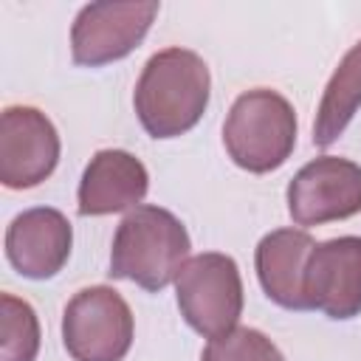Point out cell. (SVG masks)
<instances>
[{
	"label": "cell",
	"instance_id": "cell-8",
	"mask_svg": "<svg viewBox=\"0 0 361 361\" xmlns=\"http://www.w3.org/2000/svg\"><path fill=\"white\" fill-rule=\"evenodd\" d=\"M59 161V135L51 118L28 104H11L0 116V180L8 189L42 183Z\"/></svg>",
	"mask_w": 361,
	"mask_h": 361
},
{
	"label": "cell",
	"instance_id": "cell-1",
	"mask_svg": "<svg viewBox=\"0 0 361 361\" xmlns=\"http://www.w3.org/2000/svg\"><path fill=\"white\" fill-rule=\"evenodd\" d=\"M209 90L212 76L203 56L189 48H164L147 59L133 104L152 138H175L200 121L209 107Z\"/></svg>",
	"mask_w": 361,
	"mask_h": 361
},
{
	"label": "cell",
	"instance_id": "cell-3",
	"mask_svg": "<svg viewBox=\"0 0 361 361\" xmlns=\"http://www.w3.org/2000/svg\"><path fill=\"white\" fill-rule=\"evenodd\" d=\"M223 144L228 158L245 172L279 169L296 147L293 104L271 87L245 90L226 116Z\"/></svg>",
	"mask_w": 361,
	"mask_h": 361
},
{
	"label": "cell",
	"instance_id": "cell-2",
	"mask_svg": "<svg viewBox=\"0 0 361 361\" xmlns=\"http://www.w3.org/2000/svg\"><path fill=\"white\" fill-rule=\"evenodd\" d=\"M186 226L161 206H135L116 228L110 248V276L130 279L144 290L166 288L189 254Z\"/></svg>",
	"mask_w": 361,
	"mask_h": 361
},
{
	"label": "cell",
	"instance_id": "cell-4",
	"mask_svg": "<svg viewBox=\"0 0 361 361\" xmlns=\"http://www.w3.org/2000/svg\"><path fill=\"white\" fill-rule=\"evenodd\" d=\"M175 290L180 316L195 333L214 338L237 327L243 313V279L231 257L203 251L186 259L175 276Z\"/></svg>",
	"mask_w": 361,
	"mask_h": 361
},
{
	"label": "cell",
	"instance_id": "cell-5",
	"mask_svg": "<svg viewBox=\"0 0 361 361\" xmlns=\"http://www.w3.org/2000/svg\"><path fill=\"white\" fill-rule=\"evenodd\" d=\"M133 310L107 285L82 288L62 313V341L73 361H121L133 344Z\"/></svg>",
	"mask_w": 361,
	"mask_h": 361
},
{
	"label": "cell",
	"instance_id": "cell-14",
	"mask_svg": "<svg viewBox=\"0 0 361 361\" xmlns=\"http://www.w3.org/2000/svg\"><path fill=\"white\" fill-rule=\"evenodd\" d=\"M3 338L0 361H34L39 353V322L28 302L3 293Z\"/></svg>",
	"mask_w": 361,
	"mask_h": 361
},
{
	"label": "cell",
	"instance_id": "cell-11",
	"mask_svg": "<svg viewBox=\"0 0 361 361\" xmlns=\"http://www.w3.org/2000/svg\"><path fill=\"white\" fill-rule=\"evenodd\" d=\"M149 189L147 166L127 149H99L82 172L76 209L85 217L135 209Z\"/></svg>",
	"mask_w": 361,
	"mask_h": 361
},
{
	"label": "cell",
	"instance_id": "cell-6",
	"mask_svg": "<svg viewBox=\"0 0 361 361\" xmlns=\"http://www.w3.org/2000/svg\"><path fill=\"white\" fill-rule=\"evenodd\" d=\"M158 8L155 0H107L82 6L71 25L73 62L99 68L124 59L147 37Z\"/></svg>",
	"mask_w": 361,
	"mask_h": 361
},
{
	"label": "cell",
	"instance_id": "cell-7",
	"mask_svg": "<svg viewBox=\"0 0 361 361\" xmlns=\"http://www.w3.org/2000/svg\"><path fill=\"white\" fill-rule=\"evenodd\" d=\"M288 212L296 226H322L361 212V166L338 155L307 161L288 183Z\"/></svg>",
	"mask_w": 361,
	"mask_h": 361
},
{
	"label": "cell",
	"instance_id": "cell-10",
	"mask_svg": "<svg viewBox=\"0 0 361 361\" xmlns=\"http://www.w3.org/2000/svg\"><path fill=\"white\" fill-rule=\"evenodd\" d=\"M73 228L59 209L39 206L17 214L6 228V257L28 279H51L71 257Z\"/></svg>",
	"mask_w": 361,
	"mask_h": 361
},
{
	"label": "cell",
	"instance_id": "cell-12",
	"mask_svg": "<svg viewBox=\"0 0 361 361\" xmlns=\"http://www.w3.org/2000/svg\"><path fill=\"white\" fill-rule=\"evenodd\" d=\"M313 248L316 240L305 228H276L259 240L254 265L271 302L288 310H310L305 293V271Z\"/></svg>",
	"mask_w": 361,
	"mask_h": 361
},
{
	"label": "cell",
	"instance_id": "cell-13",
	"mask_svg": "<svg viewBox=\"0 0 361 361\" xmlns=\"http://www.w3.org/2000/svg\"><path fill=\"white\" fill-rule=\"evenodd\" d=\"M361 107V39L341 56L333 71L313 121V144L330 147Z\"/></svg>",
	"mask_w": 361,
	"mask_h": 361
},
{
	"label": "cell",
	"instance_id": "cell-9",
	"mask_svg": "<svg viewBox=\"0 0 361 361\" xmlns=\"http://www.w3.org/2000/svg\"><path fill=\"white\" fill-rule=\"evenodd\" d=\"M305 293L310 310L330 319H353L361 313V237H333L316 243L305 271Z\"/></svg>",
	"mask_w": 361,
	"mask_h": 361
},
{
	"label": "cell",
	"instance_id": "cell-15",
	"mask_svg": "<svg viewBox=\"0 0 361 361\" xmlns=\"http://www.w3.org/2000/svg\"><path fill=\"white\" fill-rule=\"evenodd\" d=\"M200 361H282L279 347L254 327H231L223 336L209 338Z\"/></svg>",
	"mask_w": 361,
	"mask_h": 361
}]
</instances>
